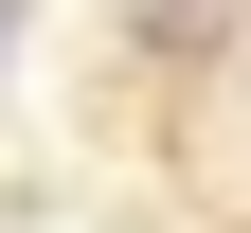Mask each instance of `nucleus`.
Wrapping results in <instances>:
<instances>
[{
    "mask_svg": "<svg viewBox=\"0 0 251 233\" xmlns=\"http://www.w3.org/2000/svg\"><path fill=\"white\" fill-rule=\"evenodd\" d=\"M18 36H36V0H0V54H18Z\"/></svg>",
    "mask_w": 251,
    "mask_h": 233,
    "instance_id": "obj_2",
    "label": "nucleus"
},
{
    "mask_svg": "<svg viewBox=\"0 0 251 233\" xmlns=\"http://www.w3.org/2000/svg\"><path fill=\"white\" fill-rule=\"evenodd\" d=\"M233 36V0H144V54H215Z\"/></svg>",
    "mask_w": 251,
    "mask_h": 233,
    "instance_id": "obj_1",
    "label": "nucleus"
}]
</instances>
